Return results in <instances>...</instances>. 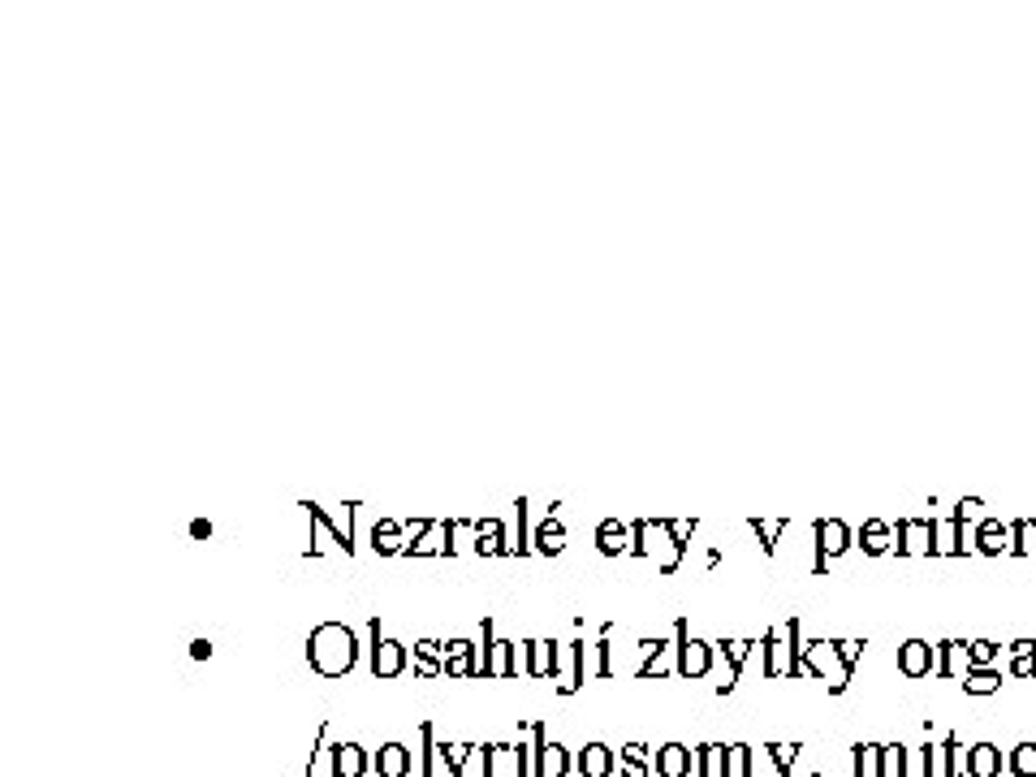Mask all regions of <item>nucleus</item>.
I'll use <instances>...</instances> for the list:
<instances>
[{"mask_svg": "<svg viewBox=\"0 0 1036 777\" xmlns=\"http://www.w3.org/2000/svg\"><path fill=\"white\" fill-rule=\"evenodd\" d=\"M1011 773L1015 777H1036V743H1019L1011 752Z\"/></svg>", "mask_w": 1036, "mask_h": 777, "instance_id": "obj_39", "label": "nucleus"}, {"mask_svg": "<svg viewBox=\"0 0 1036 777\" xmlns=\"http://www.w3.org/2000/svg\"><path fill=\"white\" fill-rule=\"evenodd\" d=\"M376 777H411V747L406 743H385L372 760Z\"/></svg>", "mask_w": 1036, "mask_h": 777, "instance_id": "obj_24", "label": "nucleus"}, {"mask_svg": "<svg viewBox=\"0 0 1036 777\" xmlns=\"http://www.w3.org/2000/svg\"><path fill=\"white\" fill-rule=\"evenodd\" d=\"M1036 652V639H1015L1011 644V657H1032Z\"/></svg>", "mask_w": 1036, "mask_h": 777, "instance_id": "obj_49", "label": "nucleus"}, {"mask_svg": "<svg viewBox=\"0 0 1036 777\" xmlns=\"http://www.w3.org/2000/svg\"><path fill=\"white\" fill-rule=\"evenodd\" d=\"M190 540H212V523H208V518H195V523H190Z\"/></svg>", "mask_w": 1036, "mask_h": 777, "instance_id": "obj_48", "label": "nucleus"}, {"mask_svg": "<svg viewBox=\"0 0 1036 777\" xmlns=\"http://www.w3.org/2000/svg\"><path fill=\"white\" fill-rule=\"evenodd\" d=\"M691 777H726V747L721 743L695 747V773Z\"/></svg>", "mask_w": 1036, "mask_h": 777, "instance_id": "obj_30", "label": "nucleus"}, {"mask_svg": "<svg viewBox=\"0 0 1036 777\" xmlns=\"http://www.w3.org/2000/svg\"><path fill=\"white\" fill-rule=\"evenodd\" d=\"M1011 674L1015 678H1036V652L1032 657H1011Z\"/></svg>", "mask_w": 1036, "mask_h": 777, "instance_id": "obj_47", "label": "nucleus"}, {"mask_svg": "<svg viewBox=\"0 0 1036 777\" xmlns=\"http://www.w3.org/2000/svg\"><path fill=\"white\" fill-rule=\"evenodd\" d=\"M972 544H976V553H985V557H1002V553L1015 549V531H1011V523H1002V518H980L976 531H972Z\"/></svg>", "mask_w": 1036, "mask_h": 777, "instance_id": "obj_12", "label": "nucleus"}, {"mask_svg": "<svg viewBox=\"0 0 1036 777\" xmlns=\"http://www.w3.org/2000/svg\"><path fill=\"white\" fill-rule=\"evenodd\" d=\"M592 678H613V644L596 639L592 644Z\"/></svg>", "mask_w": 1036, "mask_h": 777, "instance_id": "obj_40", "label": "nucleus"}, {"mask_svg": "<svg viewBox=\"0 0 1036 777\" xmlns=\"http://www.w3.org/2000/svg\"><path fill=\"white\" fill-rule=\"evenodd\" d=\"M855 544L868 553V557H885V553H894L898 549V540H894V523L890 518H864L860 523V531H855Z\"/></svg>", "mask_w": 1036, "mask_h": 777, "instance_id": "obj_15", "label": "nucleus"}, {"mask_svg": "<svg viewBox=\"0 0 1036 777\" xmlns=\"http://www.w3.org/2000/svg\"><path fill=\"white\" fill-rule=\"evenodd\" d=\"M639 652H644V661H639V670H635V678H661V674H670V644L665 639H639Z\"/></svg>", "mask_w": 1036, "mask_h": 777, "instance_id": "obj_22", "label": "nucleus"}, {"mask_svg": "<svg viewBox=\"0 0 1036 777\" xmlns=\"http://www.w3.org/2000/svg\"><path fill=\"white\" fill-rule=\"evenodd\" d=\"M980 510H985V501H980V497H963L959 506H954V518H959V523H967V527H976V523H980Z\"/></svg>", "mask_w": 1036, "mask_h": 777, "instance_id": "obj_41", "label": "nucleus"}, {"mask_svg": "<svg viewBox=\"0 0 1036 777\" xmlns=\"http://www.w3.org/2000/svg\"><path fill=\"white\" fill-rule=\"evenodd\" d=\"M557 670H562V648L553 644V639H527V678H553L557 683Z\"/></svg>", "mask_w": 1036, "mask_h": 777, "instance_id": "obj_14", "label": "nucleus"}, {"mask_svg": "<svg viewBox=\"0 0 1036 777\" xmlns=\"http://www.w3.org/2000/svg\"><path fill=\"white\" fill-rule=\"evenodd\" d=\"M1011 531H1015V549H1011V553L1036 557V518H1015Z\"/></svg>", "mask_w": 1036, "mask_h": 777, "instance_id": "obj_36", "label": "nucleus"}, {"mask_svg": "<svg viewBox=\"0 0 1036 777\" xmlns=\"http://www.w3.org/2000/svg\"><path fill=\"white\" fill-rule=\"evenodd\" d=\"M622 777H648V747L644 743L622 747Z\"/></svg>", "mask_w": 1036, "mask_h": 777, "instance_id": "obj_35", "label": "nucleus"}, {"mask_svg": "<svg viewBox=\"0 0 1036 777\" xmlns=\"http://www.w3.org/2000/svg\"><path fill=\"white\" fill-rule=\"evenodd\" d=\"M415 678H445V644L419 639L415 644Z\"/></svg>", "mask_w": 1036, "mask_h": 777, "instance_id": "obj_25", "label": "nucleus"}, {"mask_svg": "<svg viewBox=\"0 0 1036 777\" xmlns=\"http://www.w3.org/2000/svg\"><path fill=\"white\" fill-rule=\"evenodd\" d=\"M894 540L898 557H933V518H898Z\"/></svg>", "mask_w": 1036, "mask_h": 777, "instance_id": "obj_9", "label": "nucleus"}, {"mask_svg": "<svg viewBox=\"0 0 1036 777\" xmlns=\"http://www.w3.org/2000/svg\"><path fill=\"white\" fill-rule=\"evenodd\" d=\"M527 674V644L518 648L510 639L493 635V618H484V652H480V678H514Z\"/></svg>", "mask_w": 1036, "mask_h": 777, "instance_id": "obj_3", "label": "nucleus"}, {"mask_svg": "<svg viewBox=\"0 0 1036 777\" xmlns=\"http://www.w3.org/2000/svg\"><path fill=\"white\" fill-rule=\"evenodd\" d=\"M933 665H937V644H924V639L898 644V674L903 678H929Z\"/></svg>", "mask_w": 1036, "mask_h": 777, "instance_id": "obj_13", "label": "nucleus"}, {"mask_svg": "<svg viewBox=\"0 0 1036 777\" xmlns=\"http://www.w3.org/2000/svg\"><path fill=\"white\" fill-rule=\"evenodd\" d=\"M367 773V752L359 743H337L333 747V777H363Z\"/></svg>", "mask_w": 1036, "mask_h": 777, "instance_id": "obj_29", "label": "nucleus"}, {"mask_svg": "<svg viewBox=\"0 0 1036 777\" xmlns=\"http://www.w3.org/2000/svg\"><path fill=\"white\" fill-rule=\"evenodd\" d=\"M967 661H972V670H993L998 665V644L976 639V644H967Z\"/></svg>", "mask_w": 1036, "mask_h": 777, "instance_id": "obj_38", "label": "nucleus"}, {"mask_svg": "<svg viewBox=\"0 0 1036 777\" xmlns=\"http://www.w3.org/2000/svg\"><path fill=\"white\" fill-rule=\"evenodd\" d=\"M324 734H329V721H320V730H316V743H311V747H320V739H324ZM311 765H316V760H307L303 777H311Z\"/></svg>", "mask_w": 1036, "mask_h": 777, "instance_id": "obj_51", "label": "nucleus"}, {"mask_svg": "<svg viewBox=\"0 0 1036 777\" xmlns=\"http://www.w3.org/2000/svg\"><path fill=\"white\" fill-rule=\"evenodd\" d=\"M592 644H583V639H575V644L566 648V661H562V670H557V695H575L583 683L592 678Z\"/></svg>", "mask_w": 1036, "mask_h": 777, "instance_id": "obj_10", "label": "nucleus"}, {"mask_svg": "<svg viewBox=\"0 0 1036 777\" xmlns=\"http://www.w3.org/2000/svg\"><path fill=\"white\" fill-rule=\"evenodd\" d=\"M963 691L967 695H993V691H1002V674L998 670H967Z\"/></svg>", "mask_w": 1036, "mask_h": 777, "instance_id": "obj_33", "label": "nucleus"}, {"mask_svg": "<svg viewBox=\"0 0 1036 777\" xmlns=\"http://www.w3.org/2000/svg\"><path fill=\"white\" fill-rule=\"evenodd\" d=\"M527 756H536V752H527L523 743L488 747V777H536V773H531V765H527Z\"/></svg>", "mask_w": 1036, "mask_h": 777, "instance_id": "obj_11", "label": "nucleus"}, {"mask_svg": "<svg viewBox=\"0 0 1036 777\" xmlns=\"http://www.w3.org/2000/svg\"><path fill=\"white\" fill-rule=\"evenodd\" d=\"M967 670H972V661H967V644H963V639H942V644H937L933 674L937 678H963Z\"/></svg>", "mask_w": 1036, "mask_h": 777, "instance_id": "obj_20", "label": "nucleus"}, {"mask_svg": "<svg viewBox=\"0 0 1036 777\" xmlns=\"http://www.w3.org/2000/svg\"><path fill=\"white\" fill-rule=\"evenodd\" d=\"M596 553L601 557H626L635 553V531L622 523V518H605L601 527H596Z\"/></svg>", "mask_w": 1036, "mask_h": 777, "instance_id": "obj_16", "label": "nucleus"}, {"mask_svg": "<svg viewBox=\"0 0 1036 777\" xmlns=\"http://www.w3.org/2000/svg\"><path fill=\"white\" fill-rule=\"evenodd\" d=\"M752 777H786L782 769H777V760H773L769 747H765V752H752Z\"/></svg>", "mask_w": 1036, "mask_h": 777, "instance_id": "obj_43", "label": "nucleus"}, {"mask_svg": "<svg viewBox=\"0 0 1036 777\" xmlns=\"http://www.w3.org/2000/svg\"><path fill=\"white\" fill-rule=\"evenodd\" d=\"M445 678H480V648L471 639H449L445 644Z\"/></svg>", "mask_w": 1036, "mask_h": 777, "instance_id": "obj_17", "label": "nucleus"}, {"mask_svg": "<svg viewBox=\"0 0 1036 777\" xmlns=\"http://www.w3.org/2000/svg\"><path fill=\"white\" fill-rule=\"evenodd\" d=\"M1002 773V752L993 743L967 747V777H998Z\"/></svg>", "mask_w": 1036, "mask_h": 777, "instance_id": "obj_27", "label": "nucleus"}, {"mask_svg": "<svg viewBox=\"0 0 1036 777\" xmlns=\"http://www.w3.org/2000/svg\"><path fill=\"white\" fill-rule=\"evenodd\" d=\"M747 527L760 536V549H765L769 557L777 553V536L790 527V518H747Z\"/></svg>", "mask_w": 1036, "mask_h": 777, "instance_id": "obj_31", "label": "nucleus"}, {"mask_svg": "<svg viewBox=\"0 0 1036 777\" xmlns=\"http://www.w3.org/2000/svg\"><path fill=\"white\" fill-rule=\"evenodd\" d=\"M721 657H726V665H730V691H734V683L743 678V665H747V657L760 648V639H721Z\"/></svg>", "mask_w": 1036, "mask_h": 777, "instance_id": "obj_28", "label": "nucleus"}, {"mask_svg": "<svg viewBox=\"0 0 1036 777\" xmlns=\"http://www.w3.org/2000/svg\"><path fill=\"white\" fill-rule=\"evenodd\" d=\"M631 531H635V557H657L661 575H674L683 566L687 549L674 540L670 518H639V523H631Z\"/></svg>", "mask_w": 1036, "mask_h": 777, "instance_id": "obj_2", "label": "nucleus"}, {"mask_svg": "<svg viewBox=\"0 0 1036 777\" xmlns=\"http://www.w3.org/2000/svg\"><path fill=\"white\" fill-rule=\"evenodd\" d=\"M531 734H536V743H531V760H536V777H566L570 773V765H575V760H570V752L557 739H549V734H544V726L536 721V726H531Z\"/></svg>", "mask_w": 1036, "mask_h": 777, "instance_id": "obj_8", "label": "nucleus"}, {"mask_svg": "<svg viewBox=\"0 0 1036 777\" xmlns=\"http://www.w3.org/2000/svg\"><path fill=\"white\" fill-rule=\"evenodd\" d=\"M359 661V639L346 622H320L307 635V665L320 678H346Z\"/></svg>", "mask_w": 1036, "mask_h": 777, "instance_id": "obj_1", "label": "nucleus"}, {"mask_svg": "<svg viewBox=\"0 0 1036 777\" xmlns=\"http://www.w3.org/2000/svg\"><path fill=\"white\" fill-rule=\"evenodd\" d=\"M372 549L380 557L406 553V523H402V518H376V523H372Z\"/></svg>", "mask_w": 1036, "mask_h": 777, "instance_id": "obj_21", "label": "nucleus"}, {"mask_svg": "<svg viewBox=\"0 0 1036 777\" xmlns=\"http://www.w3.org/2000/svg\"><path fill=\"white\" fill-rule=\"evenodd\" d=\"M531 549L544 553V557H557V553H562V549H566V527H562V518L544 514L540 527H536V536H531Z\"/></svg>", "mask_w": 1036, "mask_h": 777, "instance_id": "obj_26", "label": "nucleus"}, {"mask_svg": "<svg viewBox=\"0 0 1036 777\" xmlns=\"http://www.w3.org/2000/svg\"><path fill=\"white\" fill-rule=\"evenodd\" d=\"M963 531L967 523H959L954 514L933 518V557H963Z\"/></svg>", "mask_w": 1036, "mask_h": 777, "instance_id": "obj_19", "label": "nucleus"}, {"mask_svg": "<svg viewBox=\"0 0 1036 777\" xmlns=\"http://www.w3.org/2000/svg\"><path fill=\"white\" fill-rule=\"evenodd\" d=\"M812 536H816V562H812V575H825L829 562L842 557L855 544L851 527L842 523V518H816L812 523Z\"/></svg>", "mask_w": 1036, "mask_h": 777, "instance_id": "obj_6", "label": "nucleus"}, {"mask_svg": "<svg viewBox=\"0 0 1036 777\" xmlns=\"http://www.w3.org/2000/svg\"><path fill=\"white\" fill-rule=\"evenodd\" d=\"M674 670L683 674V678H691V683L713 670V644L695 639V635L687 631V618L674 622Z\"/></svg>", "mask_w": 1036, "mask_h": 777, "instance_id": "obj_5", "label": "nucleus"}, {"mask_svg": "<svg viewBox=\"0 0 1036 777\" xmlns=\"http://www.w3.org/2000/svg\"><path fill=\"white\" fill-rule=\"evenodd\" d=\"M907 747L903 743H890L881 747V777H911V765H907Z\"/></svg>", "mask_w": 1036, "mask_h": 777, "instance_id": "obj_32", "label": "nucleus"}, {"mask_svg": "<svg viewBox=\"0 0 1036 777\" xmlns=\"http://www.w3.org/2000/svg\"><path fill=\"white\" fill-rule=\"evenodd\" d=\"M946 747H950V777H967V747L954 734H946Z\"/></svg>", "mask_w": 1036, "mask_h": 777, "instance_id": "obj_42", "label": "nucleus"}, {"mask_svg": "<svg viewBox=\"0 0 1036 777\" xmlns=\"http://www.w3.org/2000/svg\"><path fill=\"white\" fill-rule=\"evenodd\" d=\"M769 752H773V760H777V769L790 773V765H795V756H799V743H773Z\"/></svg>", "mask_w": 1036, "mask_h": 777, "instance_id": "obj_45", "label": "nucleus"}, {"mask_svg": "<svg viewBox=\"0 0 1036 777\" xmlns=\"http://www.w3.org/2000/svg\"><path fill=\"white\" fill-rule=\"evenodd\" d=\"M726 777H752V747L747 743L726 747Z\"/></svg>", "mask_w": 1036, "mask_h": 777, "instance_id": "obj_37", "label": "nucleus"}, {"mask_svg": "<svg viewBox=\"0 0 1036 777\" xmlns=\"http://www.w3.org/2000/svg\"><path fill=\"white\" fill-rule=\"evenodd\" d=\"M695 527H700V518H670V531H674V540L687 549V540L695 536Z\"/></svg>", "mask_w": 1036, "mask_h": 777, "instance_id": "obj_46", "label": "nucleus"}, {"mask_svg": "<svg viewBox=\"0 0 1036 777\" xmlns=\"http://www.w3.org/2000/svg\"><path fill=\"white\" fill-rule=\"evenodd\" d=\"M860 652H864V639H838V657H842V665L855 674V661H860Z\"/></svg>", "mask_w": 1036, "mask_h": 777, "instance_id": "obj_44", "label": "nucleus"}, {"mask_svg": "<svg viewBox=\"0 0 1036 777\" xmlns=\"http://www.w3.org/2000/svg\"><path fill=\"white\" fill-rule=\"evenodd\" d=\"M190 657H195V661H208V657H212V644H208V639H195V644H190Z\"/></svg>", "mask_w": 1036, "mask_h": 777, "instance_id": "obj_50", "label": "nucleus"}, {"mask_svg": "<svg viewBox=\"0 0 1036 777\" xmlns=\"http://www.w3.org/2000/svg\"><path fill=\"white\" fill-rule=\"evenodd\" d=\"M613 752L605 743H588V747H579L575 752V769H579V777H613Z\"/></svg>", "mask_w": 1036, "mask_h": 777, "instance_id": "obj_23", "label": "nucleus"}, {"mask_svg": "<svg viewBox=\"0 0 1036 777\" xmlns=\"http://www.w3.org/2000/svg\"><path fill=\"white\" fill-rule=\"evenodd\" d=\"M803 670H808V678H821V683H829V691H834V695H842V691H847V683H851V670L842 665L838 644H829V639L803 644Z\"/></svg>", "mask_w": 1036, "mask_h": 777, "instance_id": "obj_4", "label": "nucleus"}, {"mask_svg": "<svg viewBox=\"0 0 1036 777\" xmlns=\"http://www.w3.org/2000/svg\"><path fill=\"white\" fill-rule=\"evenodd\" d=\"M652 769H657V777H691L695 773V752L683 743H665V747H657Z\"/></svg>", "mask_w": 1036, "mask_h": 777, "instance_id": "obj_18", "label": "nucleus"}, {"mask_svg": "<svg viewBox=\"0 0 1036 777\" xmlns=\"http://www.w3.org/2000/svg\"><path fill=\"white\" fill-rule=\"evenodd\" d=\"M406 648L398 644V639H389V635H380V618H372V674L380 678V683H389V678H398L402 670H406Z\"/></svg>", "mask_w": 1036, "mask_h": 777, "instance_id": "obj_7", "label": "nucleus"}, {"mask_svg": "<svg viewBox=\"0 0 1036 777\" xmlns=\"http://www.w3.org/2000/svg\"><path fill=\"white\" fill-rule=\"evenodd\" d=\"M851 777H881V747L877 743L855 747V773Z\"/></svg>", "mask_w": 1036, "mask_h": 777, "instance_id": "obj_34", "label": "nucleus"}]
</instances>
